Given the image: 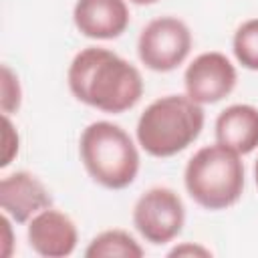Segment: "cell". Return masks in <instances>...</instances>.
Masks as SVG:
<instances>
[{
  "instance_id": "cell-16",
  "label": "cell",
  "mask_w": 258,
  "mask_h": 258,
  "mask_svg": "<svg viewBox=\"0 0 258 258\" xmlns=\"http://www.w3.org/2000/svg\"><path fill=\"white\" fill-rule=\"evenodd\" d=\"M181 254L210 256V250H206V248H202V246H189V244H185V246H177V248H173V250L169 252V256H181Z\"/></svg>"
},
{
  "instance_id": "cell-6",
  "label": "cell",
  "mask_w": 258,
  "mask_h": 258,
  "mask_svg": "<svg viewBox=\"0 0 258 258\" xmlns=\"http://www.w3.org/2000/svg\"><path fill=\"white\" fill-rule=\"evenodd\" d=\"M185 210L181 198L169 187L147 189L133 208L137 232L151 244L171 242L183 228Z\"/></svg>"
},
{
  "instance_id": "cell-10",
  "label": "cell",
  "mask_w": 258,
  "mask_h": 258,
  "mask_svg": "<svg viewBox=\"0 0 258 258\" xmlns=\"http://www.w3.org/2000/svg\"><path fill=\"white\" fill-rule=\"evenodd\" d=\"M75 26L89 38H117L129 24L125 0H77L73 10Z\"/></svg>"
},
{
  "instance_id": "cell-7",
  "label": "cell",
  "mask_w": 258,
  "mask_h": 258,
  "mask_svg": "<svg viewBox=\"0 0 258 258\" xmlns=\"http://www.w3.org/2000/svg\"><path fill=\"white\" fill-rule=\"evenodd\" d=\"M183 85L191 101L200 105L218 103L232 93L236 69L222 52H204L185 69Z\"/></svg>"
},
{
  "instance_id": "cell-17",
  "label": "cell",
  "mask_w": 258,
  "mask_h": 258,
  "mask_svg": "<svg viewBox=\"0 0 258 258\" xmlns=\"http://www.w3.org/2000/svg\"><path fill=\"white\" fill-rule=\"evenodd\" d=\"M133 4H139V6H143V4H153V2H157V0H131Z\"/></svg>"
},
{
  "instance_id": "cell-1",
  "label": "cell",
  "mask_w": 258,
  "mask_h": 258,
  "mask_svg": "<svg viewBox=\"0 0 258 258\" xmlns=\"http://www.w3.org/2000/svg\"><path fill=\"white\" fill-rule=\"evenodd\" d=\"M69 89L85 105L105 113H123L137 105L143 95L139 71L119 54L89 46L69 67Z\"/></svg>"
},
{
  "instance_id": "cell-5",
  "label": "cell",
  "mask_w": 258,
  "mask_h": 258,
  "mask_svg": "<svg viewBox=\"0 0 258 258\" xmlns=\"http://www.w3.org/2000/svg\"><path fill=\"white\" fill-rule=\"evenodd\" d=\"M191 50V32L179 18L161 16L151 20L139 34L137 52L141 62L157 73L179 67Z\"/></svg>"
},
{
  "instance_id": "cell-12",
  "label": "cell",
  "mask_w": 258,
  "mask_h": 258,
  "mask_svg": "<svg viewBox=\"0 0 258 258\" xmlns=\"http://www.w3.org/2000/svg\"><path fill=\"white\" fill-rule=\"evenodd\" d=\"M87 258H141L143 248L123 230H107L95 236L85 250Z\"/></svg>"
},
{
  "instance_id": "cell-9",
  "label": "cell",
  "mask_w": 258,
  "mask_h": 258,
  "mask_svg": "<svg viewBox=\"0 0 258 258\" xmlns=\"http://www.w3.org/2000/svg\"><path fill=\"white\" fill-rule=\"evenodd\" d=\"M50 204L52 200L42 181L28 171L10 173L0 181V206L18 224L28 222Z\"/></svg>"
},
{
  "instance_id": "cell-14",
  "label": "cell",
  "mask_w": 258,
  "mask_h": 258,
  "mask_svg": "<svg viewBox=\"0 0 258 258\" xmlns=\"http://www.w3.org/2000/svg\"><path fill=\"white\" fill-rule=\"evenodd\" d=\"M20 107V85L16 75L4 64L2 67V113H14Z\"/></svg>"
},
{
  "instance_id": "cell-2",
  "label": "cell",
  "mask_w": 258,
  "mask_h": 258,
  "mask_svg": "<svg viewBox=\"0 0 258 258\" xmlns=\"http://www.w3.org/2000/svg\"><path fill=\"white\" fill-rule=\"evenodd\" d=\"M204 129V109L187 95H167L153 101L139 117L137 141L153 157H171L198 139Z\"/></svg>"
},
{
  "instance_id": "cell-4",
  "label": "cell",
  "mask_w": 258,
  "mask_h": 258,
  "mask_svg": "<svg viewBox=\"0 0 258 258\" xmlns=\"http://www.w3.org/2000/svg\"><path fill=\"white\" fill-rule=\"evenodd\" d=\"M79 149L89 175L109 189H123L137 177V147L127 131L115 123H91L81 135Z\"/></svg>"
},
{
  "instance_id": "cell-18",
  "label": "cell",
  "mask_w": 258,
  "mask_h": 258,
  "mask_svg": "<svg viewBox=\"0 0 258 258\" xmlns=\"http://www.w3.org/2000/svg\"><path fill=\"white\" fill-rule=\"evenodd\" d=\"M254 177H256V183H258V159H256V165H254Z\"/></svg>"
},
{
  "instance_id": "cell-8",
  "label": "cell",
  "mask_w": 258,
  "mask_h": 258,
  "mask_svg": "<svg viewBox=\"0 0 258 258\" xmlns=\"http://www.w3.org/2000/svg\"><path fill=\"white\" fill-rule=\"evenodd\" d=\"M77 240V226L62 212L46 208L38 212L28 224V242L32 250L46 258H62L73 254Z\"/></svg>"
},
{
  "instance_id": "cell-11",
  "label": "cell",
  "mask_w": 258,
  "mask_h": 258,
  "mask_svg": "<svg viewBox=\"0 0 258 258\" xmlns=\"http://www.w3.org/2000/svg\"><path fill=\"white\" fill-rule=\"evenodd\" d=\"M218 143L244 155L258 147V109L252 105H230L216 119Z\"/></svg>"
},
{
  "instance_id": "cell-13",
  "label": "cell",
  "mask_w": 258,
  "mask_h": 258,
  "mask_svg": "<svg viewBox=\"0 0 258 258\" xmlns=\"http://www.w3.org/2000/svg\"><path fill=\"white\" fill-rule=\"evenodd\" d=\"M234 54L250 71H258V18L246 20L234 34Z\"/></svg>"
},
{
  "instance_id": "cell-3",
  "label": "cell",
  "mask_w": 258,
  "mask_h": 258,
  "mask_svg": "<svg viewBox=\"0 0 258 258\" xmlns=\"http://www.w3.org/2000/svg\"><path fill=\"white\" fill-rule=\"evenodd\" d=\"M183 179L194 202L208 210H224L242 196L244 163L234 149L222 143L208 145L191 155Z\"/></svg>"
},
{
  "instance_id": "cell-15",
  "label": "cell",
  "mask_w": 258,
  "mask_h": 258,
  "mask_svg": "<svg viewBox=\"0 0 258 258\" xmlns=\"http://www.w3.org/2000/svg\"><path fill=\"white\" fill-rule=\"evenodd\" d=\"M2 123H4V135H2L4 151H2V161H0V167H6V165L12 161V157L18 153V135H16V131H14V127H12L10 119H8V115H4Z\"/></svg>"
}]
</instances>
